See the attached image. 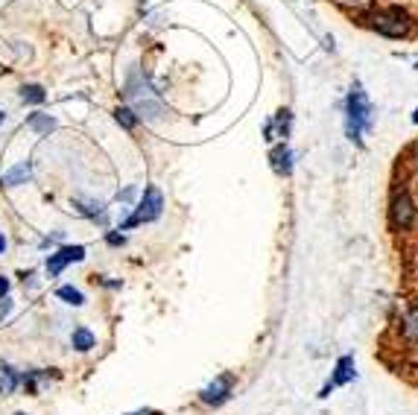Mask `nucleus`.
<instances>
[{
  "label": "nucleus",
  "instance_id": "0eeeda50",
  "mask_svg": "<svg viewBox=\"0 0 418 415\" xmlns=\"http://www.w3.org/2000/svg\"><path fill=\"white\" fill-rule=\"evenodd\" d=\"M30 179H33V167H30V161H21V164H15L12 170H6V173H4V184H6V187L27 184Z\"/></svg>",
  "mask_w": 418,
  "mask_h": 415
},
{
  "label": "nucleus",
  "instance_id": "aec40b11",
  "mask_svg": "<svg viewBox=\"0 0 418 415\" xmlns=\"http://www.w3.org/2000/svg\"><path fill=\"white\" fill-rule=\"evenodd\" d=\"M117 199H123V202H129V199H135V187H126V190H123L120 193V197Z\"/></svg>",
  "mask_w": 418,
  "mask_h": 415
},
{
  "label": "nucleus",
  "instance_id": "dca6fc26",
  "mask_svg": "<svg viewBox=\"0 0 418 415\" xmlns=\"http://www.w3.org/2000/svg\"><path fill=\"white\" fill-rule=\"evenodd\" d=\"M114 117H117V123H120V126H126V129H135V126H138V117H135L132 109H117Z\"/></svg>",
  "mask_w": 418,
  "mask_h": 415
},
{
  "label": "nucleus",
  "instance_id": "a211bd4d",
  "mask_svg": "<svg viewBox=\"0 0 418 415\" xmlns=\"http://www.w3.org/2000/svg\"><path fill=\"white\" fill-rule=\"evenodd\" d=\"M109 246H123V243H126V237H123V234H117V231H109Z\"/></svg>",
  "mask_w": 418,
  "mask_h": 415
},
{
  "label": "nucleus",
  "instance_id": "f8f14e48",
  "mask_svg": "<svg viewBox=\"0 0 418 415\" xmlns=\"http://www.w3.org/2000/svg\"><path fill=\"white\" fill-rule=\"evenodd\" d=\"M18 389V375L9 365H0V395H12Z\"/></svg>",
  "mask_w": 418,
  "mask_h": 415
},
{
  "label": "nucleus",
  "instance_id": "6ab92c4d",
  "mask_svg": "<svg viewBox=\"0 0 418 415\" xmlns=\"http://www.w3.org/2000/svg\"><path fill=\"white\" fill-rule=\"evenodd\" d=\"M9 310H12V301H9V299H4V301H0V322H4L6 316H9Z\"/></svg>",
  "mask_w": 418,
  "mask_h": 415
},
{
  "label": "nucleus",
  "instance_id": "20e7f679",
  "mask_svg": "<svg viewBox=\"0 0 418 415\" xmlns=\"http://www.w3.org/2000/svg\"><path fill=\"white\" fill-rule=\"evenodd\" d=\"M412 219H415V205L409 199V193L407 190L395 193V199H392V226L407 231L412 226Z\"/></svg>",
  "mask_w": 418,
  "mask_h": 415
},
{
  "label": "nucleus",
  "instance_id": "f03ea898",
  "mask_svg": "<svg viewBox=\"0 0 418 415\" xmlns=\"http://www.w3.org/2000/svg\"><path fill=\"white\" fill-rule=\"evenodd\" d=\"M368 23L380 33V35H389V38H401L409 33V18L407 12L401 9H386V12H375L368 15Z\"/></svg>",
  "mask_w": 418,
  "mask_h": 415
},
{
  "label": "nucleus",
  "instance_id": "6e6552de",
  "mask_svg": "<svg viewBox=\"0 0 418 415\" xmlns=\"http://www.w3.org/2000/svg\"><path fill=\"white\" fill-rule=\"evenodd\" d=\"M354 377V357H342L339 360V365H336V375H334V380L322 389V395H328L334 386H342V383H348Z\"/></svg>",
  "mask_w": 418,
  "mask_h": 415
},
{
  "label": "nucleus",
  "instance_id": "393cba45",
  "mask_svg": "<svg viewBox=\"0 0 418 415\" xmlns=\"http://www.w3.org/2000/svg\"><path fill=\"white\" fill-rule=\"evenodd\" d=\"M135 415H143V412H135Z\"/></svg>",
  "mask_w": 418,
  "mask_h": 415
},
{
  "label": "nucleus",
  "instance_id": "a878e982",
  "mask_svg": "<svg viewBox=\"0 0 418 415\" xmlns=\"http://www.w3.org/2000/svg\"><path fill=\"white\" fill-rule=\"evenodd\" d=\"M18 415H23V412H18Z\"/></svg>",
  "mask_w": 418,
  "mask_h": 415
},
{
  "label": "nucleus",
  "instance_id": "f257e3e1",
  "mask_svg": "<svg viewBox=\"0 0 418 415\" xmlns=\"http://www.w3.org/2000/svg\"><path fill=\"white\" fill-rule=\"evenodd\" d=\"M372 123V106H368L365 94L360 88H351L348 94V138L357 140L363 135V129H368Z\"/></svg>",
  "mask_w": 418,
  "mask_h": 415
},
{
  "label": "nucleus",
  "instance_id": "4be33fe9",
  "mask_svg": "<svg viewBox=\"0 0 418 415\" xmlns=\"http://www.w3.org/2000/svg\"><path fill=\"white\" fill-rule=\"evenodd\" d=\"M4 249H6V237L0 234V255H4Z\"/></svg>",
  "mask_w": 418,
  "mask_h": 415
},
{
  "label": "nucleus",
  "instance_id": "9d476101",
  "mask_svg": "<svg viewBox=\"0 0 418 415\" xmlns=\"http://www.w3.org/2000/svg\"><path fill=\"white\" fill-rule=\"evenodd\" d=\"M290 158H292V155H290V150H287L284 143H278L275 150H273V167H275V173H281V176H287V173H290V170H292Z\"/></svg>",
  "mask_w": 418,
  "mask_h": 415
},
{
  "label": "nucleus",
  "instance_id": "f3484780",
  "mask_svg": "<svg viewBox=\"0 0 418 415\" xmlns=\"http://www.w3.org/2000/svg\"><path fill=\"white\" fill-rule=\"evenodd\" d=\"M275 126L281 129V138H287V129H290V111H281V114H278Z\"/></svg>",
  "mask_w": 418,
  "mask_h": 415
},
{
  "label": "nucleus",
  "instance_id": "1a4fd4ad",
  "mask_svg": "<svg viewBox=\"0 0 418 415\" xmlns=\"http://www.w3.org/2000/svg\"><path fill=\"white\" fill-rule=\"evenodd\" d=\"M401 333L407 343H418V304L404 316V322H401Z\"/></svg>",
  "mask_w": 418,
  "mask_h": 415
},
{
  "label": "nucleus",
  "instance_id": "ddd939ff",
  "mask_svg": "<svg viewBox=\"0 0 418 415\" xmlns=\"http://www.w3.org/2000/svg\"><path fill=\"white\" fill-rule=\"evenodd\" d=\"M21 100H23V103H33V106H41V103L47 100V94H44L41 85H23V88H21Z\"/></svg>",
  "mask_w": 418,
  "mask_h": 415
},
{
  "label": "nucleus",
  "instance_id": "5701e85b",
  "mask_svg": "<svg viewBox=\"0 0 418 415\" xmlns=\"http://www.w3.org/2000/svg\"><path fill=\"white\" fill-rule=\"evenodd\" d=\"M412 123H418V109H415V114H412Z\"/></svg>",
  "mask_w": 418,
  "mask_h": 415
},
{
  "label": "nucleus",
  "instance_id": "39448f33",
  "mask_svg": "<svg viewBox=\"0 0 418 415\" xmlns=\"http://www.w3.org/2000/svg\"><path fill=\"white\" fill-rule=\"evenodd\" d=\"M82 258H85V249L82 246H65V249H59L56 255H50V260H47V275L56 278L67 263H77Z\"/></svg>",
  "mask_w": 418,
  "mask_h": 415
},
{
  "label": "nucleus",
  "instance_id": "423d86ee",
  "mask_svg": "<svg viewBox=\"0 0 418 415\" xmlns=\"http://www.w3.org/2000/svg\"><path fill=\"white\" fill-rule=\"evenodd\" d=\"M231 386H234V377L231 375H223V377H216L211 386H205L202 389V401L205 404H223L229 395H231Z\"/></svg>",
  "mask_w": 418,
  "mask_h": 415
},
{
  "label": "nucleus",
  "instance_id": "4468645a",
  "mask_svg": "<svg viewBox=\"0 0 418 415\" xmlns=\"http://www.w3.org/2000/svg\"><path fill=\"white\" fill-rule=\"evenodd\" d=\"M73 348H77V351H91L94 348V333L88 328H77V331H73Z\"/></svg>",
  "mask_w": 418,
  "mask_h": 415
},
{
  "label": "nucleus",
  "instance_id": "2eb2a0df",
  "mask_svg": "<svg viewBox=\"0 0 418 415\" xmlns=\"http://www.w3.org/2000/svg\"><path fill=\"white\" fill-rule=\"evenodd\" d=\"M56 296L62 299V301H67V304H73V307H79L85 299H82V292L77 289V287H59V292Z\"/></svg>",
  "mask_w": 418,
  "mask_h": 415
},
{
  "label": "nucleus",
  "instance_id": "7ed1b4c3",
  "mask_svg": "<svg viewBox=\"0 0 418 415\" xmlns=\"http://www.w3.org/2000/svg\"><path fill=\"white\" fill-rule=\"evenodd\" d=\"M161 208H164L161 193H158L155 187H146V190H143V199H141V205H138V211H135L120 228H132V226H141V223H153V219L161 216Z\"/></svg>",
  "mask_w": 418,
  "mask_h": 415
},
{
  "label": "nucleus",
  "instance_id": "9b49d317",
  "mask_svg": "<svg viewBox=\"0 0 418 415\" xmlns=\"http://www.w3.org/2000/svg\"><path fill=\"white\" fill-rule=\"evenodd\" d=\"M30 129L33 132H38V135H50L53 129H56V120L50 117V114H30Z\"/></svg>",
  "mask_w": 418,
  "mask_h": 415
},
{
  "label": "nucleus",
  "instance_id": "412c9836",
  "mask_svg": "<svg viewBox=\"0 0 418 415\" xmlns=\"http://www.w3.org/2000/svg\"><path fill=\"white\" fill-rule=\"evenodd\" d=\"M6 292H9V281L0 278V299H6Z\"/></svg>",
  "mask_w": 418,
  "mask_h": 415
},
{
  "label": "nucleus",
  "instance_id": "b1692460",
  "mask_svg": "<svg viewBox=\"0 0 418 415\" xmlns=\"http://www.w3.org/2000/svg\"><path fill=\"white\" fill-rule=\"evenodd\" d=\"M0 123H4V114H0Z\"/></svg>",
  "mask_w": 418,
  "mask_h": 415
}]
</instances>
